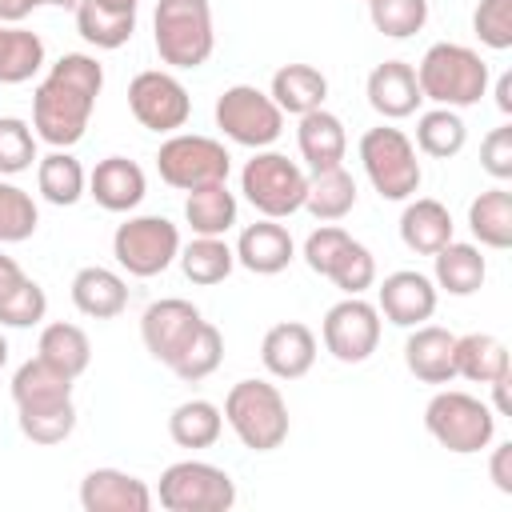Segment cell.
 Listing matches in <instances>:
<instances>
[{
    "label": "cell",
    "mask_w": 512,
    "mask_h": 512,
    "mask_svg": "<svg viewBox=\"0 0 512 512\" xmlns=\"http://www.w3.org/2000/svg\"><path fill=\"white\" fill-rule=\"evenodd\" d=\"M104 88V64L88 52H64L32 92V132L52 148L84 140L96 96Z\"/></svg>",
    "instance_id": "cell-1"
},
{
    "label": "cell",
    "mask_w": 512,
    "mask_h": 512,
    "mask_svg": "<svg viewBox=\"0 0 512 512\" xmlns=\"http://www.w3.org/2000/svg\"><path fill=\"white\" fill-rule=\"evenodd\" d=\"M488 64L476 48L468 44H452V40H440L432 44L420 64H416V84H420V96L440 104V108H472L480 104V96L488 92Z\"/></svg>",
    "instance_id": "cell-2"
},
{
    "label": "cell",
    "mask_w": 512,
    "mask_h": 512,
    "mask_svg": "<svg viewBox=\"0 0 512 512\" xmlns=\"http://www.w3.org/2000/svg\"><path fill=\"white\" fill-rule=\"evenodd\" d=\"M224 424L248 452H276L288 440V404L268 380H236L224 396Z\"/></svg>",
    "instance_id": "cell-3"
},
{
    "label": "cell",
    "mask_w": 512,
    "mask_h": 512,
    "mask_svg": "<svg viewBox=\"0 0 512 512\" xmlns=\"http://www.w3.org/2000/svg\"><path fill=\"white\" fill-rule=\"evenodd\" d=\"M152 44L168 68H200L216 48L212 4L208 0H156Z\"/></svg>",
    "instance_id": "cell-4"
},
{
    "label": "cell",
    "mask_w": 512,
    "mask_h": 512,
    "mask_svg": "<svg viewBox=\"0 0 512 512\" xmlns=\"http://www.w3.org/2000/svg\"><path fill=\"white\" fill-rule=\"evenodd\" d=\"M424 428L440 448L456 456H472L496 440V412L472 392L444 388L424 404Z\"/></svg>",
    "instance_id": "cell-5"
},
{
    "label": "cell",
    "mask_w": 512,
    "mask_h": 512,
    "mask_svg": "<svg viewBox=\"0 0 512 512\" xmlns=\"http://www.w3.org/2000/svg\"><path fill=\"white\" fill-rule=\"evenodd\" d=\"M360 164L368 184L380 192V200H412L420 192V160H416V144L392 128V124H376L360 136Z\"/></svg>",
    "instance_id": "cell-6"
},
{
    "label": "cell",
    "mask_w": 512,
    "mask_h": 512,
    "mask_svg": "<svg viewBox=\"0 0 512 512\" xmlns=\"http://www.w3.org/2000/svg\"><path fill=\"white\" fill-rule=\"evenodd\" d=\"M240 192L244 200L268 216V220H284L292 212L304 208V192H308V176L296 160H288L284 152L272 148H256L252 160L240 168Z\"/></svg>",
    "instance_id": "cell-7"
},
{
    "label": "cell",
    "mask_w": 512,
    "mask_h": 512,
    "mask_svg": "<svg viewBox=\"0 0 512 512\" xmlns=\"http://www.w3.org/2000/svg\"><path fill=\"white\" fill-rule=\"evenodd\" d=\"M156 500L168 512H228L236 504V480L208 460H176L160 472Z\"/></svg>",
    "instance_id": "cell-8"
},
{
    "label": "cell",
    "mask_w": 512,
    "mask_h": 512,
    "mask_svg": "<svg viewBox=\"0 0 512 512\" xmlns=\"http://www.w3.org/2000/svg\"><path fill=\"white\" fill-rule=\"evenodd\" d=\"M156 172L168 188L192 192L200 184H220L232 172V156L220 140L200 132H172L156 152Z\"/></svg>",
    "instance_id": "cell-9"
},
{
    "label": "cell",
    "mask_w": 512,
    "mask_h": 512,
    "mask_svg": "<svg viewBox=\"0 0 512 512\" xmlns=\"http://www.w3.org/2000/svg\"><path fill=\"white\" fill-rule=\"evenodd\" d=\"M112 256L128 276L152 280L180 256V228L168 216H128L112 232Z\"/></svg>",
    "instance_id": "cell-10"
},
{
    "label": "cell",
    "mask_w": 512,
    "mask_h": 512,
    "mask_svg": "<svg viewBox=\"0 0 512 512\" xmlns=\"http://www.w3.org/2000/svg\"><path fill=\"white\" fill-rule=\"evenodd\" d=\"M216 128L240 148H268L284 132V112L256 84H232L216 96Z\"/></svg>",
    "instance_id": "cell-11"
},
{
    "label": "cell",
    "mask_w": 512,
    "mask_h": 512,
    "mask_svg": "<svg viewBox=\"0 0 512 512\" xmlns=\"http://www.w3.org/2000/svg\"><path fill=\"white\" fill-rule=\"evenodd\" d=\"M128 108L136 116L140 128L156 132V136H172L188 124L192 116V96L188 88L172 76V72H160V68H148V72H136L132 84H128Z\"/></svg>",
    "instance_id": "cell-12"
},
{
    "label": "cell",
    "mask_w": 512,
    "mask_h": 512,
    "mask_svg": "<svg viewBox=\"0 0 512 512\" xmlns=\"http://www.w3.org/2000/svg\"><path fill=\"white\" fill-rule=\"evenodd\" d=\"M320 340L340 364H364L380 344V312L364 296H344L320 320Z\"/></svg>",
    "instance_id": "cell-13"
},
{
    "label": "cell",
    "mask_w": 512,
    "mask_h": 512,
    "mask_svg": "<svg viewBox=\"0 0 512 512\" xmlns=\"http://www.w3.org/2000/svg\"><path fill=\"white\" fill-rule=\"evenodd\" d=\"M200 324H204V316H200V308L192 300L164 296V300H152L144 308V316H140V340H144L148 356L168 368L180 356V348L196 336Z\"/></svg>",
    "instance_id": "cell-14"
},
{
    "label": "cell",
    "mask_w": 512,
    "mask_h": 512,
    "mask_svg": "<svg viewBox=\"0 0 512 512\" xmlns=\"http://www.w3.org/2000/svg\"><path fill=\"white\" fill-rule=\"evenodd\" d=\"M436 300H440V292H436L432 276H424L416 268L388 272L376 288V312L396 328H416V324L432 320Z\"/></svg>",
    "instance_id": "cell-15"
},
{
    "label": "cell",
    "mask_w": 512,
    "mask_h": 512,
    "mask_svg": "<svg viewBox=\"0 0 512 512\" xmlns=\"http://www.w3.org/2000/svg\"><path fill=\"white\" fill-rule=\"evenodd\" d=\"M260 364L276 380H300L316 364V332L300 320H280L260 340Z\"/></svg>",
    "instance_id": "cell-16"
},
{
    "label": "cell",
    "mask_w": 512,
    "mask_h": 512,
    "mask_svg": "<svg viewBox=\"0 0 512 512\" xmlns=\"http://www.w3.org/2000/svg\"><path fill=\"white\" fill-rule=\"evenodd\" d=\"M80 508L84 512H148L152 488L120 468H92L80 480Z\"/></svg>",
    "instance_id": "cell-17"
},
{
    "label": "cell",
    "mask_w": 512,
    "mask_h": 512,
    "mask_svg": "<svg viewBox=\"0 0 512 512\" xmlns=\"http://www.w3.org/2000/svg\"><path fill=\"white\" fill-rule=\"evenodd\" d=\"M364 96L372 104L376 116L384 120H408L420 108V84H416V68L408 60H384L368 72Z\"/></svg>",
    "instance_id": "cell-18"
},
{
    "label": "cell",
    "mask_w": 512,
    "mask_h": 512,
    "mask_svg": "<svg viewBox=\"0 0 512 512\" xmlns=\"http://www.w3.org/2000/svg\"><path fill=\"white\" fill-rule=\"evenodd\" d=\"M404 364L424 384L456 380V336L440 324H416L404 340Z\"/></svg>",
    "instance_id": "cell-19"
},
{
    "label": "cell",
    "mask_w": 512,
    "mask_h": 512,
    "mask_svg": "<svg viewBox=\"0 0 512 512\" xmlns=\"http://www.w3.org/2000/svg\"><path fill=\"white\" fill-rule=\"evenodd\" d=\"M236 264L240 268H248V272H256V276H276V272H284L288 264H292V256H296V244H292V232L280 224V220H256V224H248L244 232H240V240H236Z\"/></svg>",
    "instance_id": "cell-20"
},
{
    "label": "cell",
    "mask_w": 512,
    "mask_h": 512,
    "mask_svg": "<svg viewBox=\"0 0 512 512\" xmlns=\"http://www.w3.org/2000/svg\"><path fill=\"white\" fill-rule=\"evenodd\" d=\"M148 192L144 168L128 156H104L92 172H88V196L104 208V212H132Z\"/></svg>",
    "instance_id": "cell-21"
},
{
    "label": "cell",
    "mask_w": 512,
    "mask_h": 512,
    "mask_svg": "<svg viewBox=\"0 0 512 512\" xmlns=\"http://www.w3.org/2000/svg\"><path fill=\"white\" fill-rule=\"evenodd\" d=\"M296 148L304 156V164L312 172H324V168H340L344 156H348V132H344V120L328 108H316V112H304L300 116V128H296Z\"/></svg>",
    "instance_id": "cell-22"
},
{
    "label": "cell",
    "mask_w": 512,
    "mask_h": 512,
    "mask_svg": "<svg viewBox=\"0 0 512 512\" xmlns=\"http://www.w3.org/2000/svg\"><path fill=\"white\" fill-rule=\"evenodd\" d=\"M452 212L432 200V196H416V200H404V212H400V240L408 252L416 256H432L440 252L448 240H452Z\"/></svg>",
    "instance_id": "cell-23"
},
{
    "label": "cell",
    "mask_w": 512,
    "mask_h": 512,
    "mask_svg": "<svg viewBox=\"0 0 512 512\" xmlns=\"http://www.w3.org/2000/svg\"><path fill=\"white\" fill-rule=\"evenodd\" d=\"M488 280V260L476 244L448 240L440 252H432V284L448 296H472Z\"/></svg>",
    "instance_id": "cell-24"
},
{
    "label": "cell",
    "mask_w": 512,
    "mask_h": 512,
    "mask_svg": "<svg viewBox=\"0 0 512 512\" xmlns=\"http://www.w3.org/2000/svg\"><path fill=\"white\" fill-rule=\"evenodd\" d=\"M72 304L88 320H112L128 308V284H124L120 272L88 264L72 276Z\"/></svg>",
    "instance_id": "cell-25"
},
{
    "label": "cell",
    "mask_w": 512,
    "mask_h": 512,
    "mask_svg": "<svg viewBox=\"0 0 512 512\" xmlns=\"http://www.w3.org/2000/svg\"><path fill=\"white\" fill-rule=\"evenodd\" d=\"M268 96L276 100V108L284 116H304V112L324 108V100H328V76L320 68H312V64H284V68L272 72Z\"/></svg>",
    "instance_id": "cell-26"
},
{
    "label": "cell",
    "mask_w": 512,
    "mask_h": 512,
    "mask_svg": "<svg viewBox=\"0 0 512 512\" xmlns=\"http://www.w3.org/2000/svg\"><path fill=\"white\" fill-rule=\"evenodd\" d=\"M36 188H40V196L48 204L72 208L88 192V172L68 148H52L48 156L36 160Z\"/></svg>",
    "instance_id": "cell-27"
},
{
    "label": "cell",
    "mask_w": 512,
    "mask_h": 512,
    "mask_svg": "<svg viewBox=\"0 0 512 512\" xmlns=\"http://www.w3.org/2000/svg\"><path fill=\"white\" fill-rule=\"evenodd\" d=\"M236 196L228 192V180L220 184H200L184 196V220L196 236H224L232 224H236Z\"/></svg>",
    "instance_id": "cell-28"
},
{
    "label": "cell",
    "mask_w": 512,
    "mask_h": 512,
    "mask_svg": "<svg viewBox=\"0 0 512 512\" xmlns=\"http://www.w3.org/2000/svg\"><path fill=\"white\" fill-rule=\"evenodd\" d=\"M468 228L472 236L492 248V252H504L512 248V192L504 184L496 188H484L472 204H468Z\"/></svg>",
    "instance_id": "cell-29"
},
{
    "label": "cell",
    "mask_w": 512,
    "mask_h": 512,
    "mask_svg": "<svg viewBox=\"0 0 512 512\" xmlns=\"http://www.w3.org/2000/svg\"><path fill=\"white\" fill-rule=\"evenodd\" d=\"M36 356L48 360L56 372H64V376L76 380V376H84L88 364H92V340H88V332H84L80 324L56 320V324H44V332H40V340H36Z\"/></svg>",
    "instance_id": "cell-30"
},
{
    "label": "cell",
    "mask_w": 512,
    "mask_h": 512,
    "mask_svg": "<svg viewBox=\"0 0 512 512\" xmlns=\"http://www.w3.org/2000/svg\"><path fill=\"white\" fill-rule=\"evenodd\" d=\"M304 208L320 220V224H336L356 208V180L352 172L340 168H324L308 176V192H304Z\"/></svg>",
    "instance_id": "cell-31"
},
{
    "label": "cell",
    "mask_w": 512,
    "mask_h": 512,
    "mask_svg": "<svg viewBox=\"0 0 512 512\" xmlns=\"http://www.w3.org/2000/svg\"><path fill=\"white\" fill-rule=\"evenodd\" d=\"M508 348L504 340H496L492 332H468L456 336V376L472 380V384H492L500 376H508Z\"/></svg>",
    "instance_id": "cell-32"
},
{
    "label": "cell",
    "mask_w": 512,
    "mask_h": 512,
    "mask_svg": "<svg viewBox=\"0 0 512 512\" xmlns=\"http://www.w3.org/2000/svg\"><path fill=\"white\" fill-rule=\"evenodd\" d=\"M76 32L92 44V48H124L136 32V12H124V8H108L100 0H80L76 8Z\"/></svg>",
    "instance_id": "cell-33"
},
{
    "label": "cell",
    "mask_w": 512,
    "mask_h": 512,
    "mask_svg": "<svg viewBox=\"0 0 512 512\" xmlns=\"http://www.w3.org/2000/svg\"><path fill=\"white\" fill-rule=\"evenodd\" d=\"M72 376L56 372L48 360L32 356L12 372V404L16 408H32V404H56V400H72Z\"/></svg>",
    "instance_id": "cell-34"
},
{
    "label": "cell",
    "mask_w": 512,
    "mask_h": 512,
    "mask_svg": "<svg viewBox=\"0 0 512 512\" xmlns=\"http://www.w3.org/2000/svg\"><path fill=\"white\" fill-rule=\"evenodd\" d=\"M220 432H224V412L212 400H200V396L176 404L172 416H168V436H172L176 448H192V452L212 448L220 440Z\"/></svg>",
    "instance_id": "cell-35"
},
{
    "label": "cell",
    "mask_w": 512,
    "mask_h": 512,
    "mask_svg": "<svg viewBox=\"0 0 512 512\" xmlns=\"http://www.w3.org/2000/svg\"><path fill=\"white\" fill-rule=\"evenodd\" d=\"M464 144H468V124L460 120L456 108H440L436 104V108L420 112V120H416V148L424 156L452 160V156L464 152Z\"/></svg>",
    "instance_id": "cell-36"
},
{
    "label": "cell",
    "mask_w": 512,
    "mask_h": 512,
    "mask_svg": "<svg viewBox=\"0 0 512 512\" xmlns=\"http://www.w3.org/2000/svg\"><path fill=\"white\" fill-rule=\"evenodd\" d=\"M180 268L192 284L200 288H212V284H224L236 268V252L224 244V236H196L192 244H180Z\"/></svg>",
    "instance_id": "cell-37"
},
{
    "label": "cell",
    "mask_w": 512,
    "mask_h": 512,
    "mask_svg": "<svg viewBox=\"0 0 512 512\" xmlns=\"http://www.w3.org/2000/svg\"><path fill=\"white\" fill-rule=\"evenodd\" d=\"M44 68V40L24 24H0V84H24Z\"/></svg>",
    "instance_id": "cell-38"
},
{
    "label": "cell",
    "mask_w": 512,
    "mask_h": 512,
    "mask_svg": "<svg viewBox=\"0 0 512 512\" xmlns=\"http://www.w3.org/2000/svg\"><path fill=\"white\" fill-rule=\"evenodd\" d=\"M16 424L32 444H64L76 432V404L72 400H56V404H32V408H16Z\"/></svg>",
    "instance_id": "cell-39"
},
{
    "label": "cell",
    "mask_w": 512,
    "mask_h": 512,
    "mask_svg": "<svg viewBox=\"0 0 512 512\" xmlns=\"http://www.w3.org/2000/svg\"><path fill=\"white\" fill-rule=\"evenodd\" d=\"M220 360H224V336H220V328L216 324H200L196 328V336L180 348V356L168 364L180 380H188V384H196V380H204V376H212L216 368H220Z\"/></svg>",
    "instance_id": "cell-40"
},
{
    "label": "cell",
    "mask_w": 512,
    "mask_h": 512,
    "mask_svg": "<svg viewBox=\"0 0 512 512\" xmlns=\"http://www.w3.org/2000/svg\"><path fill=\"white\" fill-rule=\"evenodd\" d=\"M368 20L388 40H408L428 24V0H364Z\"/></svg>",
    "instance_id": "cell-41"
},
{
    "label": "cell",
    "mask_w": 512,
    "mask_h": 512,
    "mask_svg": "<svg viewBox=\"0 0 512 512\" xmlns=\"http://www.w3.org/2000/svg\"><path fill=\"white\" fill-rule=\"evenodd\" d=\"M36 224H40L36 200H32L24 188L0 180V244H20V240H28V236L36 232Z\"/></svg>",
    "instance_id": "cell-42"
},
{
    "label": "cell",
    "mask_w": 512,
    "mask_h": 512,
    "mask_svg": "<svg viewBox=\"0 0 512 512\" xmlns=\"http://www.w3.org/2000/svg\"><path fill=\"white\" fill-rule=\"evenodd\" d=\"M324 280H332L344 296H364L376 284V256L360 240H348V248L336 256V264Z\"/></svg>",
    "instance_id": "cell-43"
},
{
    "label": "cell",
    "mask_w": 512,
    "mask_h": 512,
    "mask_svg": "<svg viewBox=\"0 0 512 512\" xmlns=\"http://www.w3.org/2000/svg\"><path fill=\"white\" fill-rule=\"evenodd\" d=\"M36 132L20 116H0V176L28 172L36 164Z\"/></svg>",
    "instance_id": "cell-44"
},
{
    "label": "cell",
    "mask_w": 512,
    "mask_h": 512,
    "mask_svg": "<svg viewBox=\"0 0 512 512\" xmlns=\"http://www.w3.org/2000/svg\"><path fill=\"white\" fill-rule=\"evenodd\" d=\"M44 316H48V296L32 276H24L12 292L0 296V324L4 328H36Z\"/></svg>",
    "instance_id": "cell-45"
},
{
    "label": "cell",
    "mask_w": 512,
    "mask_h": 512,
    "mask_svg": "<svg viewBox=\"0 0 512 512\" xmlns=\"http://www.w3.org/2000/svg\"><path fill=\"white\" fill-rule=\"evenodd\" d=\"M472 32L484 48H512V0H480L472 12Z\"/></svg>",
    "instance_id": "cell-46"
},
{
    "label": "cell",
    "mask_w": 512,
    "mask_h": 512,
    "mask_svg": "<svg viewBox=\"0 0 512 512\" xmlns=\"http://www.w3.org/2000/svg\"><path fill=\"white\" fill-rule=\"evenodd\" d=\"M348 240H352V236H348L340 224H320V228H312L308 240H304V264H308L316 276H328L332 264H336V256L348 248Z\"/></svg>",
    "instance_id": "cell-47"
},
{
    "label": "cell",
    "mask_w": 512,
    "mask_h": 512,
    "mask_svg": "<svg viewBox=\"0 0 512 512\" xmlns=\"http://www.w3.org/2000/svg\"><path fill=\"white\" fill-rule=\"evenodd\" d=\"M480 168L500 184L512 180V124H500L480 140Z\"/></svg>",
    "instance_id": "cell-48"
},
{
    "label": "cell",
    "mask_w": 512,
    "mask_h": 512,
    "mask_svg": "<svg viewBox=\"0 0 512 512\" xmlns=\"http://www.w3.org/2000/svg\"><path fill=\"white\" fill-rule=\"evenodd\" d=\"M488 476H492V484H496L504 496H512V444H496V448H492Z\"/></svg>",
    "instance_id": "cell-49"
},
{
    "label": "cell",
    "mask_w": 512,
    "mask_h": 512,
    "mask_svg": "<svg viewBox=\"0 0 512 512\" xmlns=\"http://www.w3.org/2000/svg\"><path fill=\"white\" fill-rule=\"evenodd\" d=\"M20 280H24V268H20L12 256H4V252H0V296H4V292H12Z\"/></svg>",
    "instance_id": "cell-50"
},
{
    "label": "cell",
    "mask_w": 512,
    "mask_h": 512,
    "mask_svg": "<svg viewBox=\"0 0 512 512\" xmlns=\"http://www.w3.org/2000/svg\"><path fill=\"white\" fill-rule=\"evenodd\" d=\"M508 384H512V372L500 376V380H492V412H496V416H508V412H512V404H508Z\"/></svg>",
    "instance_id": "cell-51"
},
{
    "label": "cell",
    "mask_w": 512,
    "mask_h": 512,
    "mask_svg": "<svg viewBox=\"0 0 512 512\" xmlns=\"http://www.w3.org/2000/svg\"><path fill=\"white\" fill-rule=\"evenodd\" d=\"M24 16H32L28 0H0V24H24Z\"/></svg>",
    "instance_id": "cell-52"
},
{
    "label": "cell",
    "mask_w": 512,
    "mask_h": 512,
    "mask_svg": "<svg viewBox=\"0 0 512 512\" xmlns=\"http://www.w3.org/2000/svg\"><path fill=\"white\" fill-rule=\"evenodd\" d=\"M496 104H500V112H504V116L512 112V76H508V72L496 80Z\"/></svg>",
    "instance_id": "cell-53"
},
{
    "label": "cell",
    "mask_w": 512,
    "mask_h": 512,
    "mask_svg": "<svg viewBox=\"0 0 512 512\" xmlns=\"http://www.w3.org/2000/svg\"><path fill=\"white\" fill-rule=\"evenodd\" d=\"M44 4H52V8H76L80 0H28V8L36 12V8H44Z\"/></svg>",
    "instance_id": "cell-54"
},
{
    "label": "cell",
    "mask_w": 512,
    "mask_h": 512,
    "mask_svg": "<svg viewBox=\"0 0 512 512\" xmlns=\"http://www.w3.org/2000/svg\"><path fill=\"white\" fill-rule=\"evenodd\" d=\"M100 4H108V8H124V12H136V8H140V0H100Z\"/></svg>",
    "instance_id": "cell-55"
},
{
    "label": "cell",
    "mask_w": 512,
    "mask_h": 512,
    "mask_svg": "<svg viewBox=\"0 0 512 512\" xmlns=\"http://www.w3.org/2000/svg\"><path fill=\"white\" fill-rule=\"evenodd\" d=\"M4 364H8V340L0 336V368H4Z\"/></svg>",
    "instance_id": "cell-56"
}]
</instances>
